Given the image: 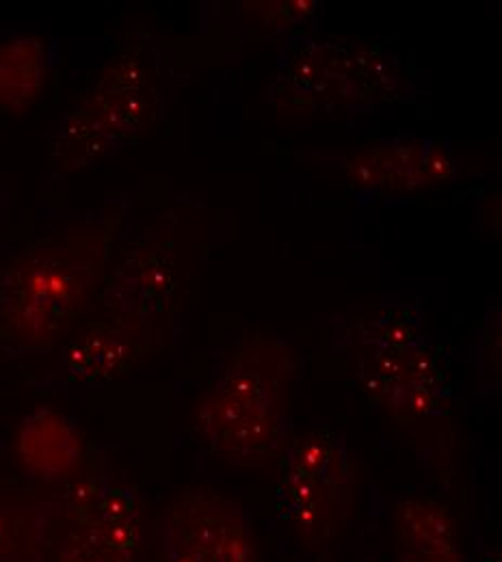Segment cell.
<instances>
[{
  "label": "cell",
  "instance_id": "6",
  "mask_svg": "<svg viewBox=\"0 0 502 562\" xmlns=\"http://www.w3.org/2000/svg\"><path fill=\"white\" fill-rule=\"evenodd\" d=\"M359 342L361 390L397 426H419L448 414L446 372L421 318L383 312L368 323Z\"/></svg>",
  "mask_w": 502,
  "mask_h": 562
},
{
  "label": "cell",
  "instance_id": "16",
  "mask_svg": "<svg viewBox=\"0 0 502 562\" xmlns=\"http://www.w3.org/2000/svg\"><path fill=\"white\" fill-rule=\"evenodd\" d=\"M479 379L481 383L492 390L501 387V312L497 316H488L486 327L481 329L479 338Z\"/></svg>",
  "mask_w": 502,
  "mask_h": 562
},
{
  "label": "cell",
  "instance_id": "2",
  "mask_svg": "<svg viewBox=\"0 0 502 562\" xmlns=\"http://www.w3.org/2000/svg\"><path fill=\"white\" fill-rule=\"evenodd\" d=\"M297 357L282 338L249 331L219 355L193 412L200 446L232 468H274L294 430Z\"/></svg>",
  "mask_w": 502,
  "mask_h": 562
},
{
  "label": "cell",
  "instance_id": "11",
  "mask_svg": "<svg viewBox=\"0 0 502 562\" xmlns=\"http://www.w3.org/2000/svg\"><path fill=\"white\" fill-rule=\"evenodd\" d=\"M145 331L115 318L85 323L59 352L53 381L62 387H100L124 376L154 351Z\"/></svg>",
  "mask_w": 502,
  "mask_h": 562
},
{
  "label": "cell",
  "instance_id": "4",
  "mask_svg": "<svg viewBox=\"0 0 502 562\" xmlns=\"http://www.w3.org/2000/svg\"><path fill=\"white\" fill-rule=\"evenodd\" d=\"M403 87L397 57L375 42H305L278 71L269 98L288 117H327L386 104Z\"/></svg>",
  "mask_w": 502,
  "mask_h": 562
},
{
  "label": "cell",
  "instance_id": "7",
  "mask_svg": "<svg viewBox=\"0 0 502 562\" xmlns=\"http://www.w3.org/2000/svg\"><path fill=\"white\" fill-rule=\"evenodd\" d=\"M37 535L53 562H135L144 548V506L126 485L82 479L37 510Z\"/></svg>",
  "mask_w": 502,
  "mask_h": 562
},
{
  "label": "cell",
  "instance_id": "13",
  "mask_svg": "<svg viewBox=\"0 0 502 562\" xmlns=\"http://www.w3.org/2000/svg\"><path fill=\"white\" fill-rule=\"evenodd\" d=\"M15 452L26 472L46 483L72 481L78 472L85 446L78 428L64 414L40 407L31 412L18 428Z\"/></svg>",
  "mask_w": 502,
  "mask_h": 562
},
{
  "label": "cell",
  "instance_id": "10",
  "mask_svg": "<svg viewBox=\"0 0 502 562\" xmlns=\"http://www.w3.org/2000/svg\"><path fill=\"white\" fill-rule=\"evenodd\" d=\"M343 173L366 195H412L448 182L455 160L439 139L403 135L359 145L343 158Z\"/></svg>",
  "mask_w": 502,
  "mask_h": 562
},
{
  "label": "cell",
  "instance_id": "5",
  "mask_svg": "<svg viewBox=\"0 0 502 562\" xmlns=\"http://www.w3.org/2000/svg\"><path fill=\"white\" fill-rule=\"evenodd\" d=\"M158 76L142 50L111 61L62 120L53 160L66 173L87 169L145 137L158 122Z\"/></svg>",
  "mask_w": 502,
  "mask_h": 562
},
{
  "label": "cell",
  "instance_id": "8",
  "mask_svg": "<svg viewBox=\"0 0 502 562\" xmlns=\"http://www.w3.org/2000/svg\"><path fill=\"white\" fill-rule=\"evenodd\" d=\"M160 562H256L247 508L215 487L178 493L158 524Z\"/></svg>",
  "mask_w": 502,
  "mask_h": 562
},
{
  "label": "cell",
  "instance_id": "15",
  "mask_svg": "<svg viewBox=\"0 0 502 562\" xmlns=\"http://www.w3.org/2000/svg\"><path fill=\"white\" fill-rule=\"evenodd\" d=\"M33 537L37 539V510L31 519L26 506L13 499H0V562H11L24 552Z\"/></svg>",
  "mask_w": 502,
  "mask_h": 562
},
{
  "label": "cell",
  "instance_id": "12",
  "mask_svg": "<svg viewBox=\"0 0 502 562\" xmlns=\"http://www.w3.org/2000/svg\"><path fill=\"white\" fill-rule=\"evenodd\" d=\"M397 562H468L453 508L435 497L410 493L394 508Z\"/></svg>",
  "mask_w": 502,
  "mask_h": 562
},
{
  "label": "cell",
  "instance_id": "3",
  "mask_svg": "<svg viewBox=\"0 0 502 562\" xmlns=\"http://www.w3.org/2000/svg\"><path fill=\"white\" fill-rule=\"evenodd\" d=\"M274 470L280 524L305 548L332 546L354 508L356 470L345 435L330 424L294 428Z\"/></svg>",
  "mask_w": 502,
  "mask_h": 562
},
{
  "label": "cell",
  "instance_id": "9",
  "mask_svg": "<svg viewBox=\"0 0 502 562\" xmlns=\"http://www.w3.org/2000/svg\"><path fill=\"white\" fill-rule=\"evenodd\" d=\"M182 294L176 232L163 223L137 240L104 276L96 301L109 318L149 329L169 316Z\"/></svg>",
  "mask_w": 502,
  "mask_h": 562
},
{
  "label": "cell",
  "instance_id": "14",
  "mask_svg": "<svg viewBox=\"0 0 502 562\" xmlns=\"http://www.w3.org/2000/svg\"><path fill=\"white\" fill-rule=\"evenodd\" d=\"M46 78V44L15 37L0 46V109L20 113L35 102Z\"/></svg>",
  "mask_w": 502,
  "mask_h": 562
},
{
  "label": "cell",
  "instance_id": "1",
  "mask_svg": "<svg viewBox=\"0 0 502 562\" xmlns=\"http://www.w3.org/2000/svg\"><path fill=\"white\" fill-rule=\"evenodd\" d=\"M120 214L78 221L24 245L0 267V340L18 352L51 351L82 318L107 276Z\"/></svg>",
  "mask_w": 502,
  "mask_h": 562
}]
</instances>
